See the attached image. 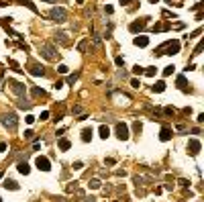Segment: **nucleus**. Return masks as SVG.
<instances>
[{
    "label": "nucleus",
    "mask_w": 204,
    "mask_h": 202,
    "mask_svg": "<svg viewBox=\"0 0 204 202\" xmlns=\"http://www.w3.org/2000/svg\"><path fill=\"white\" fill-rule=\"evenodd\" d=\"M37 49H39L41 57H45L47 61H55L57 57H59V53H57V49L51 45V43H37Z\"/></svg>",
    "instance_id": "obj_1"
},
{
    "label": "nucleus",
    "mask_w": 204,
    "mask_h": 202,
    "mask_svg": "<svg viewBox=\"0 0 204 202\" xmlns=\"http://www.w3.org/2000/svg\"><path fill=\"white\" fill-rule=\"evenodd\" d=\"M176 53H180V41H165L161 47H157V51H155V55H176Z\"/></svg>",
    "instance_id": "obj_2"
},
{
    "label": "nucleus",
    "mask_w": 204,
    "mask_h": 202,
    "mask_svg": "<svg viewBox=\"0 0 204 202\" xmlns=\"http://www.w3.org/2000/svg\"><path fill=\"white\" fill-rule=\"evenodd\" d=\"M0 122H2V127L8 129V131H16V127H18V119H16L14 112H4V115H0Z\"/></svg>",
    "instance_id": "obj_3"
},
{
    "label": "nucleus",
    "mask_w": 204,
    "mask_h": 202,
    "mask_svg": "<svg viewBox=\"0 0 204 202\" xmlns=\"http://www.w3.org/2000/svg\"><path fill=\"white\" fill-rule=\"evenodd\" d=\"M49 18H51L53 23H65V21H68V10L61 8V6H55V8L49 10Z\"/></svg>",
    "instance_id": "obj_4"
},
{
    "label": "nucleus",
    "mask_w": 204,
    "mask_h": 202,
    "mask_svg": "<svg viewBox=\"0 0 204 202\" xmlns=\"http://www.w3.org/2000/svg\"><path fill=\"white\" fill-rule=\"evenodd\" d=\"M8 88H10V92H14L18 98L21 96H25V92H27V86L23 84V82H16V80H8V84H6Z\"/></svg>",
    "instance_id": "obj_5"
},
{
    "label": "nucleus",
    "mask_w": 204,
    "mask_h": 202,
    "mask_svg": "<svg viewBox=\"0 0 204 202\" xmlns=\"http://www.w3.org/2000/svg\"><path fill=\"white\" fill-rule=\"evenodd\" d=\"M114 133H117V137H119L121 141H127V139H129V127H127L124 122H117Z\"/></svg>",
    "instance_id": "obj_6"
},
{
    "label": "nucleus",
    "mask_w": 204,
    "mask_h": 202,
    "mask_svg": "<svg viewBox=\"0 0 204 202\" xmlns=\"http://www.w3.org/2000/svg\"><path fill=\"white\" fill-rule=\"evenodd\" d=\"M27 72H29L31 76H35V78H37V76H45V68L39 65V63H33V61L27 65Z\"/></svg>",
    "instance_id": "obj_7"
},
{
    "label": "nucleus",
    "mask_w": 204,
    "mask_h": 202,
    "mask_svg": "<svg viewBox=\"0 0 204 202\" xmlns=\"http://www.w3.org/2000/svg\"><path fill=\"white\" fill-rule=\"evenodd\" d=\"M145 27H147V18H139V21H135V23L129 25V31L131 33H141Z\"/></svg>",
    "instance_id": "obj_8"
},
{
    "label": "nucleus",
    "mask_w": 204,
    "mask_h": 202,
    "mask_svg": "<svg viewBox=\"0 0 204 202\" xmlns=\"http://www.w3.org/2000/svg\"><path fill=\"white\" fill-rule=\"evenodd\" d=\"M200 147H202V145H200L198 139H190V141H188V151H190V155L196 157V155L200 153Z\"/></svg>",
    "instance_id": "obj_9"
},
{
    "label": "nucleus",
    "mask_w": 204,
    "mask_h": 202,
    "mask_svg": "<svg viewBox=\"0 0 204 202\" xmlns=\"http://www.w3.org/2000/svg\"><path fill=\"white\" fill-rule=\"evenodd\" d=\"M35 165L39 167L41 171H49V169H51V161H49L45 155H39V157H37V161H35Z\"/></svg>",
    "instance_id": "obj_10"
},
{
    "label": "nucleus",
    "mask_w": 204,
    "mask_h": 202,
    "mask_svg": "<svg viewBox=\"0 0 204 202\" xmlns=\"http://www.w3.org/2000/svg\"><path fill=\"white\" fill-rule=\"evenodd\" d=\"M53 41L59 43V45H68V43H70V41H68V33H63V31L55 33V35H53Z\"/></svg>",
    "instance_id": "obj_11"
},
{
    "label": "nucleus",
    "mask_w": 204,
    "mask_h": 202,
    "mask_svg": "<svg viewBox=\"0 0 204 202\" xmlns=\"http://www.w3.org/2000/svg\"><path fill=\"white\" fill-rule=\"evenodd\" d=\"M2 186H4V188H6V190H12V192H16V190H21V186H18V184H16V182H14V180H10V178H6V180H4V184H2Z\"/></svg>",
    "instance_id": "obj_12"
},
{
    "label": "nucleus",
    "mask_w": 204,
    "mask_h": 202,
    "mask_svg": "<svg viewBox=\"0 0 204 202\" xmlns=\"http://www.w3.org/2000/svg\"><path fill=\"white\" fill-rule=\"evenodd\" d=\"M171 135H173V131H171L169 127H161V133H159V139H161V141H169Z\"/></svg>",
    "instance_id": "obj_13"
},
{
    "label": "nucleus",
    "mask_w": 204,
    "mask_h": 202,
    "mask_svg": "<svg viewBox=\"0 0 204 202\" xmlns=\"http://www.w3.org/2000/svg\"><path fill=\"white\" fill-rule=\"evenodd\" d=\"M57 147H59V151H68V149L72 147V143H70V139H65V137H61V139L57 141Z\"/></svg>",
    "instance_id": "obj_14"
},
{
    "label": "nucleus",
    "mask_w": 204,
    "mask_h": 202,
    "mask_svg": "<svg viewBox=\"0 0 204 202\" xmlns=\"http://www.w3.org/2000/svg\"><path fill=\"white\" fill-rule=\"evenodd\" d=\"M133 43H135L137 47H147V45H149V39H147V37H143V35H139V37H135V39H133Z\"/></svg>",
    "instance_id": "obj_15"
},
{
    "label": "nucleus",
    "mask_w": 204,
    "mask_h": 202,
    "mask_svg": "<svg viewBox=\"0 0 204 202\" xmlns=\"http://www.w3.org/2000/svg\"><path fill=\"white\" fill-rule=\"evenodd\" d=\"M16 106H18V108H25V110H29V108L33 106V102H29L27 98H23V96H21V98H18V102H16Z\"/></svg>",
    "instance_id": "obj_16"
},
{
    "label": "nucleus",
    "mask_w": 204,
    "mask_h": 202,
    "mask_svg": "<svg viewBox=\"0 0 204 202\" xmlns=\"http://www.w3.org/2000/svg\"><path fill=\"white\" fill-rule=\"evenodd\" d=\"M16 169H18L23 176H29V171H31V167H29V163L27 161H21L18 165H16Z\"/></svg>",
    "instance_id": "obj_17"
},
{
    "label": "nucleus",
    "mask_w": 204,
    "mask_h": 202,
    "mask_svg": "<svg viewBox=\"0 0 204 202\" xmlns=\"http://www.w3.org/2000/svg\"><path fill=\"white\" fill-rule=\"evenodd\" d=\"M14 2H18V4H23V6H27V8H31L33 12H39V10H37V6H35V4H33L31 0H14Z\"/></svg>",
    "instance_id": "obj_18"
},
{
    "label": "nucleus",
    "mask_w": 204,
    "mask_h": 202,
    "mask_svg": "<svg viewBox=\"0 0 204 202\" xmlns=\"http://www.w3.org/2000/svg\"><path fill=\"white\" fill-rule=\"evenodd\" d=\"M90 139H92V129H84V131H82V141L88 143Z\"/></svg>",
    "instance_id": "obj_19"
},
{
    "label": "nucleus",
    "mask_w": 204,
    "mask_h": 202,
    "mask_svg": "<svg viewBox=\"0 0 204 202\" xmlns=\"http://www.w3.org/2000/svg\"><path fill=\"white\" fill-rule=\"evenodd\" d=\"M98 131H100V137H102V139H106V137H108V135H110V129H108V127H106V124H102V127H100V129H98Z\"/></svg>",
    "instance_id": "obj_20"
},
{
    "label": "nucleus",
    "mask_w": 204,
    "mask_h": 202,
    "mask_svg": "<svg viewBox=\"0 0 204 202\" xmlns=\"http://www.w3.org/2000/svg\"><path fill=\"white\" fill-rule=\"evenodd\" d=\"M151 90H153V92H163V90H165V82H157L155 86H151Z\"/></svg>",
    "instance_id": "obj_21"
},
{
    "label": "nucleus",
    "mask_w": 204,
    "mask_h": 202,
    "mask_svg": "<svg viewBox=\"0 0 204 202\" xmlns=\"http://www.w3.org/2000/svg\"><path fill=\"white\" fill-rule=\"evenodd\" d=\"M155 72H157V68H153V65H151V68H145V72H143V74H145V76H149V78H153V76H155Z\"/></svg>",
    "instance_id": "obj_22"
},
{
    "label": "nucleus",
    "mask_w": 204,
    "mask_h": 202,
    "mask_svg": "<svg viewBox=\"0 0 204 202\" xmlns=\"http://www.w3.org/2000/svg\"><path fill=\"white\" fill-rule=\"evenodd\" d=\"M90 188H92V190H98V188H100V180H96V178L90 180Z\"/></svg>",
    "instance_id": "obj_23"
},
{
    "label": "nucleus",
    "mask_w": 204,
    "mask_h": 202,
    "mask_svg": "<svg viewBox=\"0 0 204 202\" xmlns=\"http://www.w3.org/2000/svg\"><path fill=\"white\" fill-rule=\"evenodd\" d=\"M178 86H180V88H186V78H184V76H178Z\"/></svg>",
    "instance_id": "obj_24"
},
{
    "label": "nucleus",
    "mask_w": 204,
    "mask_h": 202,
    "mask_svg": "<svg viewBox=\"0 0 204 202\" xmlns=\"http://www.w3.org/2000/svg\"><path fill=\"white\" fill-rule=\"evenodd\" d=\"M173 70H176L173 65H167V68L163 70V76H171V74H173Z\"/></svg>",
    "instance_id": "obj_25"
},
{
    "label": "nucleus",
    "mask_w": 204,
    "mask_h": 202,
    "mask_svg": "<svg viewBox=\"0 0 204 202\" xmlns=\"http://www.w3.org/2000/svg\"><path fill=\"white\" fill-rule=\"evenodd\" d=\"M167 4H171V6H184V0H167Z\"/></svg>",
    "instance_id": "obj_26"
},
{
    "label": "nucleus",
    "mask_w": 204,
    "mask_h": 202,
    "mask_svg": "<svg viewBox=\"0 0 204 202\" xmlns=\"http://www.w3.org/2000/svg\"><path fill=\"white\" fill-rule=\"evenodd\" d=\"M33 96H45V90H41V88H33Z\"/></svg>",
    "instance_id": "obj_27"
},
{
    "label": "nucleus",
    "mask_w": 204,
    "mask_h": 202,
    "mask_svg": "<svg viewBox=\"0 0 204 202\" xmlns=\"http://www.w3.org/2000/svg\"><path fill=\"white\" fill-rule=\"evenodd\" d=\"M57 72H59V74H68V72H70V68H68V65H63V63H61V65H59V68H57Z\"/></svg>",
    "instance_id": "obj_28"
},
{
    "label": "nucleus",
    "mask_w": 204,
    "mask_h": 202,
    "mask_svg": "<svg viewBox=\"0 0 204 202\" xmlns=\"http://www.w3.org/2000/svg\"><path fill=\"white\" fill-rule=\"evenodd\" d=\"M133 72H135L137 76H141V74L145 72V68H141V65H135V68H133Z\"/></svg>",
    "instance_id": "obj_29"
},
{
    "label": "nucleus",
    "mask_w": 204,
    "mask_h": 202,
    "mask_svg": "<svg viewBox=\"0 0 204 202\" xmlns=\"http://www.w3.org/2000/svg\"><path fill=\"white\" fill-rule=\"evenodd\" d=\"M133 129H135L137 133H141V129H143V124H141L139 121H135V122H133Z\"/></svg>",
    "instance_id": "obj_30"
},
{
    "label": "nucleus",
    "mask_w": 204,
    "mask_h": 202,
    "mask_svg": "<svg viewBox=\"0 0 204 202\" xmlns=\"http://www.w3.org/2000/svg\"><path fill=\"white\" fill-rule=\"evenodd\" d=\"M200 51H202V43H198V45H196V49H194V53H192V57H196V55H198Z\"/></svg>",
    "instance_id": "obj_31"
},
{
    "label": "nucleus",
    "mask_w": 204,
    "mask_h": 202,
    "mask_svg": "<svg viewBox=\"0 0 204 202\" xmlns=\"http://www.w3.org/2000/svg\"><path fill=\"white\" fill-rule=\"evenodd\" d=\"M25 139H35V133L29 129V131H25Z\"/></svg>",
    "instance_id": "obj_32"
},
{
    "label": "nucleus",
    "mask_w": 204,
    "mask_h": 202,
    "mask_svg": "<svg viewBox=\"0 0 204 202\" xmlns=\"http://www.w3.org/2000/svg\"><path fill=\"white\" fill-rule=\"evenodd\" d=\"M78 76H80V74H74V76H70V78H68V84H74V82L78 80Z\"/></svg>",
    "instance_id": "obj_33"
},
{
    "label": "nucleus",
    "mask_w": 204,
    "mask_h": 202,
    "mask_svg": "<svg viewBox=\"0 0 204 202\" xmlns=\"http://www.w3.org/2000/svg\"><path fill=\"white\" fill-rule=\"evenodd\" d=\"M39 119H41V121H47V119H49V112H47V110H45V112H41Z\"/></svg>",
    "instance_id": "obj_34"
},
{
    "label": "nucleus",
    "mask_w": 204,
    "mask_h": 202,
    "mask_svg": "<svg viewBox=\"0 0 204 202\" xmlns=\"http://www.w3.org/2000/svg\"><path fill=\"white\" fill-rule=\"evenodd\" d=\"M131 86H133V88H139V86H141V82H139V80H131Z\"/></svg>",
    "instance_id": "obj_35"
},
{
    "label": "nucleus",
    "mask_w": 204,
    "mask_h": 202,
    "mask_svg": "<svg viewBox=\"0 0 204 202\" xmlns=\"http://www.w3.org/2000/svg\"><path fill=\"white\" fill-rule=\"evenodd\" d=\"M104 10H106V14H112V6H110V4H106Z\"/></svg>",
    "instance_id": "obj_36"
},
{
    "label": "nucleus",
    "mask_w": 204,
    "mask_h": 202,
    "mask_svg": "<svg viewBox=\"0 0 204 202\" xmlns=\"http://www.w3.org/2000/svg\"><path fill=\"white\" fill-rule=\"evenodd\" d=\"M86 45H88V41H82V43H80V47H78V49H80V51H84V49H86Z\"/></svg>",
    "instance_id": "obj_37"
},
{
    "label": "nucleus",
    "mask_w": 204,
    "mask_h": 202,
    "mask_svg": "<svg viewBox=\"0 0 204 202\" xmlns=\"http://www.w3.org/2000/svg\"><path fill=\"white\" fill-rule=\"evenodd\" d=\"M25 121L29 122V124H33V122H35V117H31V115H29V117H27V119H25Z\"/></svg>",
    "instance_id": "obj_38"
},
{
    "label": "nucleus",
    "mask_w": 204,
    "mask_h": 202,
    "mask_svg": "<svg viewBox=\"0 0 204 202\" xmlns=\"http://www.w3.org/2000/svg\"><path fill=\"white\" fill-rule=\"evenodd\" d=\"M82 165H84L82 161H76V163H74V169H82Z\"/></svg>",
    "instance_id": "obj_39"
},
{
    "label": "nucleus",
    "mask_w": 204,
    "mask_h": 202,
    "mask_svg": "<svg viewBox=\"0 0 204 202\" xmlns=\"http://www.w3.org/2000/svg\"><path fill=\"white\" fill-rule=\"evenodd\" d=\"M82 112V106H74V115H80Z\"/></svg>",
    "instance_id": "obj_40"
},
{
    "label": "nucleus",
    "mask_w": 204,
    "mask_h": 202,
    "mask_svg": "<svg viewBox=\"0 0 204 202\" xmlns=\"http://www.w3.org/2000/svg\"><path fill=\"white\" fill-rule=\"evenodd\" d=\"M114 61H117V65H122V63H124V59H122V57H117Z\"/></svg>",
    "instance_id": "obj_41"
},
{
    "label": "nucleus",
    "mask_w": 204,
    "mask_h": 202,
    "mask_svg": "<svg viewBox=\"0 0 204 202\" xmlns=\"http://www.w3.org/2000/svg\"><path fill=\"white\" fill-rule=\"evenodd\" d=\"M119 2H121V4H124V6H127V4H131V2H133V0H119Z\"/></svg>",
    "instance_id": "obj_42"
},
{
    "label": "nucleus",
    "mask_w": 204,
    "mask_h": 202,
    "mask_svg": "<svg viewBox=\"0 0 204 202\" xmlns=\"http://www.w3.org/2000/svg\"><path fill=\"white\" fill-rule=\"evenodd\" d=\"M0 151H6V143H0Z\"/></svg>",
    "instance_id": "obj_43"
},
{
    "label": "nucleus",
    "mask_w": 204,
    "mask_h": 202,
    "mask_svg": "<svg viewBox=\"0 0 204 202\" xmlns=\"http://www.w3.org/2000/svg\"><path fill=\"white\" fill-rule=\"evenodd\" d=\"M43 2H49V4H55L57 0H43Z\"/></svg>",
    "instance_id": "obj_44"
},
{
    "label": "nucleus",
    "mask_w": 204,
    "mask_h": 202,
    "mask_svg": "<svg viewBox=\"0 0 204 202\" xmlns=\"http://www.w3.org/2000/svg\"><path fill=\"white\" fill-rule=\"evenodd\" d=\"M57 202H68V200H65V198H59V200H57Z\"/></svg>",
    "instance_id": "obj_45"
},
{
    "label": "nucleus",
    "mask_w": 204,
    "mask_h": 202,
    "mask_svg": "<svg viewBox=\"0 0 204 202\" xmlns=\"http://www.w3.org/2000/svg\"><path fill=\"white\" fill-rule=\"evenodd\" d=\"M149 2H151V4H155V2H159V0H149Z\"/></svg>",
    "instance_id": "obj_46"
},
{
    "label": "nucleus",
    "mask_w": 204,
    "mask_h": 202,
    "mask_svg": "<svg viewBox=\"0 0 204 202\" xmlns=\"http://www.w3.org/2000/svg\"><path fill=\"white\" fill-rule=\"evenodd\" d=\"M76 2H78V4H82V2H84V0H76Z\"/></svg>",
    "instance_id": "obj_47"
},
{
    "label": "nucleus",
    "mask_w": 204,
    "mask_h": 202,
    "mask_svg": "<svg viewBox=\"0 0 204 202\" xmlns=\"http://www.w3.org/2000/svg\"><path fill=\"white\" fill-rule=\"evenodd\" d=\"M0 202H2V200H0Z\"/></svg>",
    "instance_id": "obj_48"
}]
</instances>
